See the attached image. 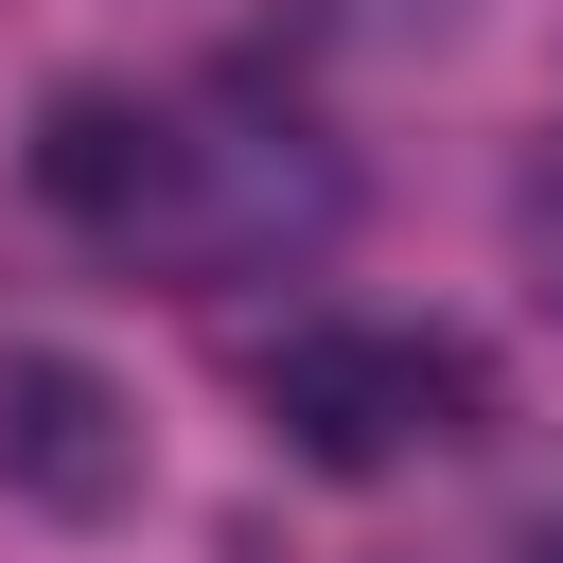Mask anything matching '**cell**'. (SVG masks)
<instances>
[{"label":"cell","mask_w":563,"mask_h":563,"mask_svg":"<svg viewBox=\"0 0 563 563\" xmlns=\"http://www.w3.org/2000/svg\"><path fill=\"white\" fill-rule=\"evenodd\" d=\"M264 422H282V457H317V475H405L422 440H475V422H493V369H475L457 334H282Z\"/></svg>","instance_id":"6da1fadb"},{"label":"cell","mask_w":563,"mask_h":563,"mask_svg":"<svg viewBox=\"0 0 563 563\" xmlns=\"http://www.w3.org/2000/svg\"><path fill=\"white\" fill-rule=\"evenodd\" d=\"M0 493L53 510V528L141 510V405H123L88 352H0Z\"/></svg>","instance_id":"7a4b0ae2"},{"label":"cell","mask_w":563,"mask_h":563,"mask_svg":"<svg viewBox=\"0 0 563 563\" xmlns=\"http://www.w3.org/2000/svg\"><path fill=\"white\" fill-rule=\"evenodd\" d=\"M158 176H176V123H158L141 88H53V106H35V194H53L70 229H141Z\"/></svg>","instance_id":"3957f363"},{"label":"cell","mask_w":563,"mask_h":563,"mask_svg":"<svg viewBox=\"0 0 563 563\" xmlns=\"http://www.w3.org/2000/svg\"><path fill=\"white\" fill-rule=\"evenodd\" d=\"M528 264H545V317H563V176H528Z\"/></svg>","instance_id":"277c9868"}]
</instances>
